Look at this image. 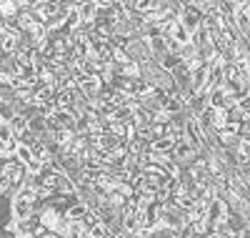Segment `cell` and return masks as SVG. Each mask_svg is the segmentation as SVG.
<instances>
[{
	"label": "cell",
	"instance_id": "cell-4",
	"mask_svg": "<svg viewBox=\"0 0 250 238\" xmlns=\"http://www.w3.org/2000/svg\"><path fill=\"white\" fill-rule=\"evenodd\" d=\"M73 8L80 13L83 23H93L98 15V0H85V3H73Z\"/></svg>",
	"mask_w": 250,
	"mask_h": 238
},
{
	"label": "cell",
	"instance_id": "cell-10",
	"mask_svg": "<svg viewBox=\"0 0 250 238\" xmlns=\"http://www.w3.org/2000/svg\"><path fill=\"white\" fill-rule=\"evenodd\" d=\"M18 100V91L10 83H0V105H13Z\"/></svg>",
	"mask_w": 250,
	"mask_h": 238
},
{
	"label": "cell",
	"instance_id": "cell-22",
	"mask_svg": "<svg viewBox=\"0 0 250 238\" xmlns=\"http://www.w3.org/2000/svg\"><path fill=\"white\" fill-rule=\"evenodd\" d=\"M0 238H18V236H15L8 226H0Z\"/></svg>",
	"mask_w": 250,
	"mask_h": 238
},
{
	"label": "cell",
	"instance_id": "cell-21",
	"mask_svg": "<svg viewBox=\"0 0 250 238\" xmlns=\"http://www.w3.org/2000/svg\"><path fill=\"white\" fill-rule=\"evenodd\" d=\"M88 233H90V238H113V236H110V231H108L105 226H103V223H100V226H95V228H90Z\"/></svg>",
	"mask_w": 250,
	"mask_h": 238
},
{
	"label": "cell",
	"instance_id": "cell-14",
	"mask_svg": "<svg viewBox=\"0 0 250 238\" xmlns=\"http://www.w3.org/2000/svg\"><path fill=\"white\" fill-rule=\"evenodd\" d=\"M173 148H175V143H173L170 138H160V141H155V143H153V150H155L158 156H165V153H170Z\"/></svg>",
	"mask_w": 250,
	"mask_h": 238
},
{
	"label": "cell",
	"instance_id": "cell-15",
	"mask_svg": "<svg viewBox=\"0 0 250 238\" xmlns=\"http://www.w3.org/2000/svg\"><path fill=\"white\" fill-rule=\"evenodd\" d=\"M0 48H3L5 53H10V55H15V50H18V35H8L5 33L3 43H0Z\"/></svg>",
	"mask_w": 250,
	"mask_h": 238
},
{
	"label": "cell",
	"instance_id": "cell-11",
	"mask_svg": "<svg viewBox=\"0 0 250 238\" xmlns=\"http://www.w3.org/2000/svg\"><path fill=\"white\" fill-rule=\"evenodd\" d=\"M198 58H200V50L193 46V43H188V46L180 48V63H183V66H190V63L198 60Z\"/></svg>",
	"mask_w": 250,
	"mask_h": 238
},
{
	"label": "cell",
	"instance_id": "cell-5",
	"mask_svg": "<svg viewBox=\"0 0 250 238\" xmlns=\"http://www.w3.org/2000/svg\"><path fill=\"white\" fill-rule=\"evenodd\" d=\"M100 80L98 78H88V75H83L80 80H78V88H80V93L85 95V98H98L100 95Z\"/></svg>",
	"mask_w": 250,
	"mask_h": 238
},
{
	"label": "cell",
	"instance_id": "cell-1",
	"mask_svg": "<svg viewBox=\"0 0 250 238\" xmlns=\"http://www.w3.org/2000/svg\"><path fill=\"white\" fill-rule=\"evenodd\" d=\"M125 53H128V58L130 60H135V63H148V60H153V55H150V48H148V40L145 38H138V40H130V46L125 48Z\"/></svg>",
	"mask_w": 250,
	"mask_h": 238
},
{
	"label": "cell",
	"instance_id": "cell-9",
	"mask_svg": "<svg viewBox=\"0 0 250 238\" xmlns=\"http://www.w3.org/2000/svg\"><path fill=\"white\" fill-rule=\"evenodd\" d=\"M155 113H150V111H143V108H135V123H138V128H153L155 125Z\"/></svg>",
	"mask_w": 250,
	"mask_h": 238
},
{
	"label": "cell",
	"instance_id": "cell-16",
	"mask_svg": "<svg viewBox=\"0 0 250 238\" xmlns=\"http://www.w3.org/2000/svg\"><path fill=\"white\" fill-rule=\"evenodd\" d=\"M160 66H163L165 71H168V73H173V71L180 66V55H170V53H168V55H165V58L160 60Z\"/></svg>",
	"mask_w": 250,
	"mask_h": 238
},
{
	"label": "cell",
	"instance_id": "cell-2",
	"mask_svg": "<svg viewBox=\"0 0 250 238\" xmlns=\"http://www.w3.org/2000/svg\"><path fill=\"white\" fill-rule=\"evenodd\" d=\"M33 213H35L33 203H28L23 198H10V218L13 221H23V218H28V215H33Z\"/></svg>",
	"mask_w": 250,
	"mask_h": 238
},
{
	"label": "cell",
	"instance_id": "cell-18",
	"mask_svg": "<svg viewBox=\"0 0 250 238\" xmlns=\"http://www.w3.org/2000/svg\"><path fill=\"white\" fill-rule=\"evenodd\" d=\"M170 38H175V40L180 43V46H188V43H190V33H188L180 23L175 25V30H173V35H170Z\"/></svg>",
	"mask_w": 250,
	"mask_h": 238
},
{
	"label": "cell",
	"instance_id": "cell-17",
	"mask_svg": "<svg viewBox=\"0 0 250 238\" xmlns=\"http://www.w3.org/2000/svg\"><path fill=\"white\" fill-rule=\"evenodd\" d=\"M123 228H125V233H133V236L140 233V223H138L135 215H128V218H123Z\"/></svg>",
	"mask_w": 250,
	"mask_h": 238
},
{
	"label": "cell",
	"instance_id": "cell-12",
	"mask_svg": "<svg viewBox=\"0 0 250 238\" xmlns=\"http://www.w3.org/2000/svg\"><path fill=\"white\" fill-rule=\"evenodd\" d=\"M10 128H13V136H15V138L23 136V133L28 131V118H25V116H15V118L10 120Z\"/></svg>",
	"mask_w": 250,
	"mask_h": 238
},
{
	"label": "cell",
	"instance_id": "cell-7",
	"mask_svg": "<svg viewBox=\"0 0 250 238\" xmlns=\"http://www.w3.org/2000/svg\"><path fill=\"white\" fill-rule=\"evenodd\" d=\"M208 105H210V103H208V93H198L190 103H188V111H190L193 118H200V113L205 111Z\"/></svg>",
	"mask_w": 250,
	"mask_h": 238
},
{
	"label": "cell",
	"instance_id": "cell-13",
	"mask_svg": "<svg viewBox=\"0 0 250 238\" xmlns=\"http://www.w3.org/2000/svg\"><path fill=\"white\" fill-rule=\"evenodd\" d=\"M88 206H83V203H75V206H70V211L65 213L68 215V218L70 221H83V218H85V215H88Z\"/></svg>",
	"mask_w": 250,
	"mask_h": 238
},
{
	"label": "cell",
	"instance_id": "cell-19",
	"mask_svg": "<svg viewBox=\"0 0 250 238\" xmlns=\"http://www.w3.org/2000/svg\"><path fill=\"white\" fill-rule=\"evenodd\" d=\"M123 75L125 78H140V63L130 60L128 66H123Z\"/></svg>",
	"mask_w": 250,
	"mask_h": 238
},
{
	"label": "cell",
	"instance_id": "cell-20",
	"mask_svg": "<svg viewBox=\"0 0 250 238\" xmlns=\"http://www.w3.org/2000/svg\"><path fill=\"white\" fill-rule=\"evenodd\" d=\"M35 141H38V136H35V133L30 131V128H28V131H25L23 136H18V143H20V145H28V148H30V145H33Z\"/></svg>",
	"mask_w": 250,
	"mask_h": 238
},
{
	"label": "cell",
	"instance_id": "cell-6",
	"mask_svg": "<svg viewBox=\"0 0 250 238\" xmlns=\"http://www.w3.org/2000/svg\"><path fill=\"white\" fill-rule=\"evenodd\" d=\"M62 173H55L50 166H45L40 170V188H48V190H55L58 188V181H60Z\"/></svg>",
	"mask_w": 250,
	"mask_h": 238
},
{
	"label": "cell",
	"instance_id": "cell-8",
	"mask_svg": "<svg viewBox=\"0 0 250 238\" xmlns=\"http://www.w3.org/2000/svg\"><path fill=\"white\" fill-rule=\"evenodd\" d=\"M75 183L68 178V176H60V181H58V188H55V196H60V198H70V196H75Z\"/></svg>",
	"mask_w": 250,
	"mask_h": 238
},
{
	"label": "cell",
	"instance_id": "cell-3",
	"mask_svg": "<svg viewBox=\"0 0 250 238\" xmlns=\"http://www.w3.org/2000/svg\"><path fill=\"white\" fill-rule=\"evenodd\" d=\"M20 13H23V8H20L18 0H0V20L10 23V20L20 18Z\"/></svg>",
	"mask_w": 250,
	"mask_h": 238
},
{
	"label": "cell",
	"instance_id": "cell-23",
	"mask_svg": "<svg viewBox=\"0 0 250 238\" xmlns=\"http://www.w3.org/2000/svg\"><path fill=\"white\" fill-rule=\"evenodd\" d=\"M123 238H138V236H133V233H125Z\"/></svg>",
	"mask_w": 250,
	"mask_h": 238
}]
</instances>
